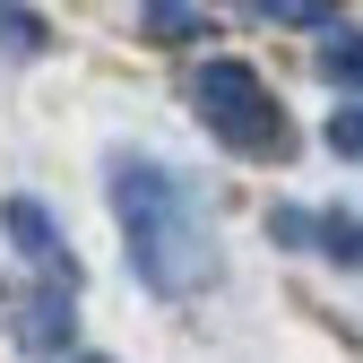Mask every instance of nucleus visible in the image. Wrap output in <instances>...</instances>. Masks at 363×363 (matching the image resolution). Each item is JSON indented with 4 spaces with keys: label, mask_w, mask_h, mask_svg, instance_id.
<instances>
[{
    "label": "nucleus",
    "mask_w": 363,
    "mask_h": 363,
    "mask_svg": "<svg viewBox=\"0 0 363 363\" xmlns=\"http://www.w3.org/2000/svg\"><path fill=\"white\" fill-rule=\"evenodd\" d=\"M104 199L121 216V242H130V277L147 294L182 303L216 286L225 268V242H216V216L199 208V191L182 182L164 156H139V147H113L104 156Z\"/></svg>",
    "instance_id": "f257e3e1"
},
{
    "label": "nucleus",
    "mask_w": 363,
    "mask_h": 363,
    "mask_svg": "<svg viewBox=\"0 0 363 363\" xmlns=\"http://www.w3.org/2000/svg\"><path fill=\"white\" fill-rule=\"evenodd\" d=\"M191 96H199L208 139H225L234 156H251V164H286L294 156V121H286L277 86H268L251 61H208Z\"/></svg>",
    "instance_id": "f03ea898"
},
{
    "label": "nucleus",
    "mask_w": 363,
    "mask_h": 363,
    "mask_svg": "<svg viewBox=\"0 0 363 363\" xmlns=\"http://www.w3.org/2000/svg\"><path fill=\"white\" fill-rule=\"evenodd\" d=\"M0 320L26 354H69V329H78V294L52 286V277H9L0 286Z\"/></svg>",
    "instance_id": "7ed1b4c3"
},
{
    "label": "nucleus",
    "mask_w": 363,
    "mask_h": 363,
    "mask_svg": "<svg viewBox=\"0 0 363 363\" xmlns=\"http://www.w3.org/2000/svg\"><path fill=\"white\" fill-rule=\"evenodd\" d=\"M0 234L18 242V259L35 268V277H52V286H86V268H78V251H69V234H61V216L43 208V199H26V191H9L0 199Z\"/></svg>",
    "instance_id": "20e7f679"
},
{
    "label": "nucleus",
    "mask_w": 363,
    "mask_h": 363,
    "mask_svg": "<svg viewBox=\"0 0 363 363\" xmlns=\"http://www.w3.org/2000/svg\"><path fill=\"white\" fill-rule=\"evenodd\" d=\"M320 78L337 96H363V26H320Z\"/></svg>",
    "instance_id": "39448f33"
},
{
    "label": "nucleus",
    "mask_w": 363,
    "mask_h": 363,
    "mask_svg": "<svg viewBox=\"0 0 363 363\" xmlns=\"http://www.w3.org/2000/svg\"><path fill=\"white\" fill-rule=\"evenodd\" d=\"M139 26H147V43H199L208 9L199 0H139Z\"/></svg>",
    "instance_id": "423d86ee"
},
{
    "label": "nucleus",
    "mask_w": 363,
    "mask_h": 363,
    "mask_svg": "<svg viewBox=\"0 0 363 363\" xmlns=\"http://www.w3.org/2000/svg\"><path fill=\"white\" fill-rule=\"evenodd\" d=\"M0 52L9 61H43L52 52V26H43L35 9H18V0H0Z\"/></svg>",
    "instance_id": "0eeeda50"
},
{
    "label": "nucleus",
    "mask_w": 363,
    "mask_h": 363,
    "mask_svg": "<svg viewBox=\"0 0 363 363\" xmlns=\"http://www.w3.org/2000/svg\"><path fill=\"white\" fill-rule=\"evenodd\" d=\"M311 251L363 268V225H354V216H337V208H311Z\"/></svg>",
    "instance_id": "6e6552de"
},
{
    "label": "nucleus",
    "mask_w": 363,
    "mask_h": 363,
    "mask_svg": "<svg viewBox=\"0 0 363 363\" xmlns=\"http://www.w3.org/2000/svg\"><path fill=\"white\" fill-rule=\"evenodd\" d=\"M251 18H268V26H329V9L337 0H242Z\"/></svg>",
    "instance_id": "1a4fd4ad"
},
{
    "label": "nucleus",
    "mask_w": 363,
    "mask_h": 363,
    "mask_svg": "<svg viewBox=\"0 0 363 363\" xmlns=\"http://www.w3.org/2000/svg\"><path fill=\"white\" fill-rule=\"evenodd\" d=\"M320 139H329L337 156H354V164H363V96H346V104L329 113V130H320Z\"/></svg>",
    "instance_id": "9d476101"
},
{
    "label": "nucleus",
    "mask_w": 363,
    "mask_h": 363,
    "mask_svg": "<svg viewBox=\"0 0 363 363\" xmlns=\"http://www.w3.org/2000/svg\"><path fill=\"white\" fill-rule=\"evenodd\" d=\"M268 234L286 251H311V208H268Z\"/></svg>",
    "instance_id": "9b49d317"
},
{
    "label": "nucleus",
    "mask_w": 363,
    "mask_h": 363,
    "mask_svg": "<svg viewBox=\"0 0 363 363\" xmlns=\"http://www.w3.org/2000/svg\"><path fill=\"white\" fill-rule=\"evenodd\" d=\"M69 363H113V354H69Z\"/></svg>",
    "instance_id": "f8f14e48"
}]
</instances>
